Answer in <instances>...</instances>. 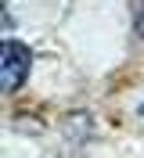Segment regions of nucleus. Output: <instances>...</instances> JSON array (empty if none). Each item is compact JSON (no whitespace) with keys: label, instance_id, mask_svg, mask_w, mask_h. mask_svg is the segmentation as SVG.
I'll use <instances>...</instances> for the list:
<instances>
[{"label":"nucleus","instance_id":"nucleus-1","mask_svg":"<svg viewBox=\"0 0 144 158\" xmlns=\"http://www.w3.org/2000/svg\"><path fill=\"white\" fill-rule=\"evenodd\" d=\"M29 65H33V50L22 40H4V50H0V86H4V94H11L25 83Z\"/></svg>","mask_w":144,"mask_h":158},{"label":"nucleus","instance_id":"nucleus-2","mask_svg":"<svg viewBox=\"0 0 144 158\" xmlns=\"http://www.w3.org/2000/svg\"><path fill=\"white\" fill-rule=\"evenodd\" d=\"M137 32H141V36H144V4H141V7H137Z\"/></svg>","mask_w":144,"mask_h":158}]
</instances>
